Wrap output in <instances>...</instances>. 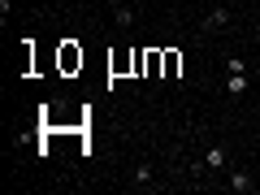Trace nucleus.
Instances as JSON below:
<instances>
[{
	"label": "nucleus",
	"instance_id": "0eeeda50",
	"mask_svg": "<svg viewBox=\"0 0 260 195\" xmlns=\"http://www.w3.org/2000/svg\"><path fill=\"white\" fill-rule=\"evenodd\" d=\"M61 65H65V70H74V65H83V52H74V48H65V52H61Z\"/></svg>",
	"mask_w": 260,
	"mask_h": 195
},
{
	"label": "nucleus",
	"instance_id": "1a4fd4ad",
	"mask_svg": "<svg viewBox=\"0 0 260 195\" xmlns=\"http://www.w3.org/2000/svg\"><path fill=\"white\" fill-rule=\"evenodd\" d=\"M135 182L148 186V182H152V169H148V165H135Z\"/></svg>",
	"mask_w": 260,
	"mask_h": 195
},
{
	"label": "nucleus",
	"instance_id": "20e7f679",
	"mask_svg": "<svg viewBox=\"0 0 260 195\" xmlns=\"http://www.w3.org/2000/svg\"><path fill=\"white\" fill-rule=\"evenodd\" d=\"M225 91H230V95H243V91H247V74H230V78H225Z\"/></svg>",
	"mask_w": 260,
	"mask_h": 195
},
{
	"label": "nucleus",
	"instance_id": "7ed1b4c3",
	"mask_svg": "<svg viewBox=\"0 0 260 195\" xmlns=\"http://www.w3.org/2000/svg\"><path fill=\"white\" fill-rule=\"evenodd\" d=\"M178 70H182V56H178V52H165V70H160V74H165V78H178Z\"/></svg>",
	"mask_w": 260,
	"mask_h": 195
},
{
	"label": "nucleus",
	"instance_id": "39448f33",
	"mask_svg": "<svg viewBox=\"0 0 260 195\" xmlns=\"http://www.w3.org/2000/svg\"><path fill=\"white\" fill-rule=\"evenodd\" d=\"M225 186H230V191H251V178L243 174V169H234V174H230V182H225Z\"/></svg>",
	"mask_w": 260,
	"mask_h": 195
},
{
	"label": "nucleus",
	"instance_id": "f257e3e1",
	"mask_svg": "<svg viewBox=\"0 0 260 195\" xmlns=\"http://www.w3.org/2000/svg\"><path fill=\"white\" fill-rule=\"evenodd\" d=\"M221 26H230V13H225V9H213V13L204 18V30H221Z\"/></svg>",
	"mask_w": 260,
	"mask_h": 195
},
{
	"label": "nucleus",
	"instance_id": "f03ea898",
	"mask_svg": "<svg viewBox=\"0 0 260 195\" xmlns=\"http://www.w3.org/2000/svg\"><path fill=\"white\" fill-rule=\"evenodd\" d=\"M113 22H117L121 30H130V26H135V13H130L126 5H117V9H113Z\"/></svg>",
	"mask_w": 260,
	"mask_h": 195
},
{
	"label": "nucleus",
	"instance_id": "423d86ee",
	"mask_svg": "<svg viewBox=\"0 0 260 195\" xmlns=\"http://www.w3.org/2000/svg\"><path fill=\"white\" fill-rule=\"evenodd\" d=\"M204 165H208V169H225V148H208Z\"/></svg>",
	"mask_w": 260,
	"mask_h": 195
},
{
	"label": "nucleus",
	"instance_id": "6e6552de",
	"mask_svg": "<svg viewBox=\"0 0 260 195\" xmlns=\"http://www.w3.org/2000/svg\"><path fill=\"white\" fill-rule=\"evenodd\" d=\"M225 70H230V74H247V61H243V56H230V61H225Z\"/></svg>",
	"mask_w": 260,
	"mask_h": 195
}]
</instances>
